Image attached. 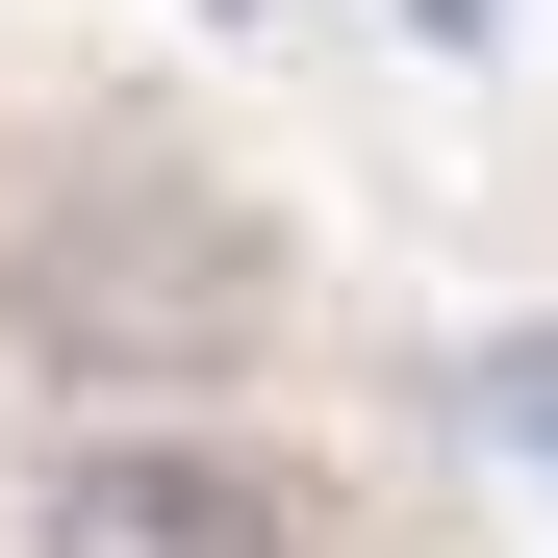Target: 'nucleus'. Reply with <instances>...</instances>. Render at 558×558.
I'll return each instance as SVG.
<instances>
[{
	"label": "nucleus",
	"instance_id": "nucleus-1",
	"mask_svg": "<svg viewBox=\"0 0 558 558\" xmlns=\"http://www.w3.org/2000/svg\"><path fill=\"white\" fill-rule=\"evenodd\" d=\"M26 558H305V483L254 432H76L26 483Z\"/></svg>",
	"mask_w": 558,
	"mask_h": 558
},
{
	"label": "nucleus",
	"instance_id": "nucleus-2",
	"mask_svg": "<svg viewBox=\"0 0 558 558\" xmlns=\"http://www.w3.org/2000/svg\"><path fill=\"white\" fill-rule=\"evenodd\" d=\"M483 432H508L533 483H558V330H483Z\"/></svg>",
	"mask_w": 558,
	"mask_h": 558
},
{
	"label": "nucleus",
	"instance_id": "nucleus-3",
	"mask_svg": "<svg viewBox=\"0 0 558 558\" xmlns=\"http://www.w3.org/2000/svg\"><path fill=\"white\" fill-rule=\"evenodd\" d=\"M407 26H432V51H483V26H508V0H407Z\"/></svg>",
	"mask_w": 558,
	"mask_h": 558
},
{
	"label": "nucleus",
	"instance_id": "nucleus-4",
	"mask_svg": "<svg viewBox=\"0 0 558 558\" xmlns=\"http://www.w3.org/2000/svg\"><path fill=\"white\" fill-rule=\"evenodd\" d=\"M204 26H279V0H204Z\"/></svg>",
	"mask_w": 558,
	"mask_h": 558
}]
</instances>
